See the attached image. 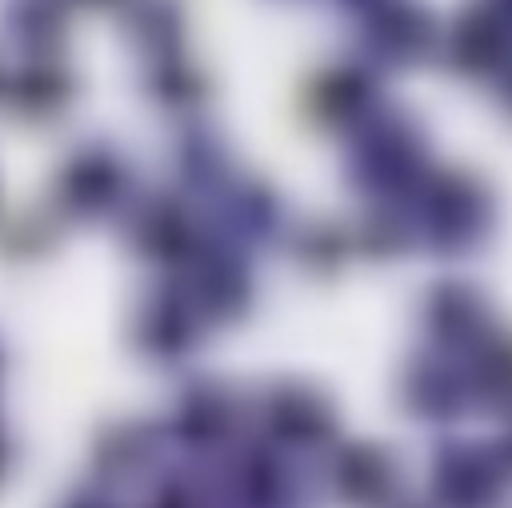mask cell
Returning <instances> with one entry per match:
<instances>
[{
  "label": "cell",
  "instance_id": "5b68a950",
  "mask_svg": "<svg viewBox=\"0 0 512 508\" xmlns=\"http://www.w3.org/2000/svg\"><path fill=\"white\" fill-rule=\"evenodd\" d=\"M316 104H320V116L324 120H348L352 112H360L368 104V80L360 72H352V68L332 72V76L320 80Z\"/></svg>",
  "mask_w": 512,
  "mask_h": 508
},
{
  "label": "cell",
  "instance_id": "8992f818",
  "mask_svg": "<svg viewBox=\"0 0 512 508\" xmlns=\"http://www.w3.org/2000/svg\"><path fill=\"white\" fill-rule=\"evenodd\" d=\"M508 104H512V92H508Z\"/></svg>",
  "mask_w": 512,
  "mask_h": 508
},
{
  "label": "cell",
  "instance_id": "3957f363",
  "mask_svg": "<svg viewBox=\"0 0 512 508\" xmlns=\"http://www.w3.org/2000/svg\"><path fill=\"white\" fill-rule=\"evenodd\" d=\"M504 56V32L488 12H468L452 32V60L464 72H488Z\"/></svg>",
  "mask_w": 512,
  "mask_h": 508
},
{
  "label": "cell",
  "instance_id": "7a4b0ae2",
  "mask_svg": "<svg viewBox=\"0 0 512 508\" xmlns=\"http://www.w3.org/2000/svg\"><path fill=\"white\" fill-rule=\"evenodd\" d=\"M484 196L476 184L460 176H444L428 196V228H436L440 240H472L476 228H484Z\"/></svg>",
  "mask_w": 512,
  "mask_h": 508
},
{
  "label": "cell",
  "instance_id": "6da1fadb",
  "mask_svg": "<svg viewBox=\"0 0 512 508\" xmlns=\"http://www.w3.org/2000/svg\"><path fill=\"white\" fill-rule=\"evenodd\" d=\"M416 164H420V148H416V140H412V132L404 124H380L364 140V148L356 156L360 184L364 188H380V192L400 184L404 176H412Z\"/></svg>",
  "mask_w": 512,
  "mask_h": 508
},
{
  "label": "cell",
  "instance_id": "277c9868",
  "mask_svg": "<svg viewBox=\"0 0 512 508\" xmlns=\"http://www.w3.org/2000/svg\"><path fill=\"white\" fill-rule=\"evenodd\" d=\"M424 44H428V24H424L420 12H412V8H380L376 48H380L384 60L408 64L412 56H420Z\"/></svg>",
  "mask_w": 512,
  "mask_h": 508
}]
</instances>
